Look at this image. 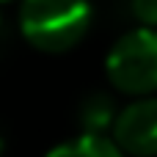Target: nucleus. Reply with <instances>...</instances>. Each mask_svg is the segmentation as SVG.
<instances>
[{
    "instance_id": "obj_1",
    "label": "nucleus",
    "mask_w": 157,
    "mask_h": 157,
    "mask_svg": "<svg viewBox=\"0 0 157 157\" xmlns=\"http://www.w3.org/2000/svg\"><path fill=\"white\" fill-rule=\"evenodd\" d=\"M91 28L88 0H22L19 30L25 41L41 52L72 50Z\"/></svg>"
},
{
    "instance_id": "obj_2",
    "label": "nucleus",
    "mask_w": 157,
    "mask_h": 157,
    "mask_svg": "<svg viewBox=\"0 0 157 157\" xmlns=\"http://www.w3.org/2000/svg\"><path fill=\"white\" fill-rule=\"evenodd\" d=\"M108 80L130 97L157 94V28H135L116 39L105 58Z\"/></svg>"
},
{
    "instance_id": "obj_3",
    "label": "nucleus",
    "mask_w": 157,
    "mask_h": 157,
    "mask_svg": "<svg viewBox=\"0 0 157 157\" xmlns=\"http://www.w3.org/2000/svg\"><path fill=\"white\" fill-rule=\"evenodd\" d=\"M110 138L130 157H157V97H138L121 108Z\"/></svg>"
},
{
    "instance_id": "obj_4",
    "label": "nucleus",
    "mask_w": 157,
    "mask_h": 157,
    "mask_svg": "<svg viewBox=\"0 0 157 157\" xmlns=\"http://www.w3.org/2000/svg\"><path fill=\"white\" fill-rule=\"evenodd\" d=\"M44 157H127V155L116 146L113 138L83 132L72 141H63V144L52 146Z\"/></svg>"
},
{
    "instance_id": "obj_5",
    "label": "nucleus",
    "mask_w": 157,
    "mask_h": 157,
    "mask_svg": "<svg viewBox=\"0 0 157 157\" xmlns=\"http://www.w3.org/2000/svg\"><path fill=\"white\" fill-rule=\"evenodd\" d=\"M119 110L113 108V99L94 91L91 97L83 99L80 105V124H83V132H94V135H105L108 127H113Z\"/></svg>"
},
{
    "instance_id": "obj_6",
    "label": "nucleus",
    "mask_w": 157,
    "mask_h": 157,
    "mask_svg": "<svg viewBox=\"0 0 157 157\" xmlns=\"http://www.w3.org/2000/svg\"><path fill=\"white\" fill-rule=\"evenodd\" d=\"M130 11L141 28H157V0H130Z\"/></svg>"
},
{
    "instance_id": "obj_7",
    "label": "nucleus",
    "mask_w": 157,
    "mask_h": 157,
    "mask_svg": "<svg viewBox=\"0 0 157 157\" xmlns=\"http://www.w3.org/2000/svg\"><path fill=\"white\" fill-rule=\"evenodd\" d=\"M0 3H8V0H0Z\"/></svg>"
}]
</instances>
